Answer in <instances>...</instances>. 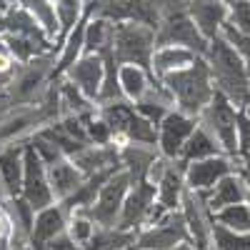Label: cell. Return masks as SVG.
Wrapping results in <instances>:
<instances>
[{
	"mask_svg": "<svg viewBox=\"0 0 250 250\" xmlns=\"http://www.w3.org/2000/svg\"><path fill=\"white\" fill-rule=\"evenodd\" d=\"M240 173H243V175H245V178H248V175H250V150H248V158H245V160H243V168H240Z\"/></svg>",
	"mask_w": 250,
	"mask_h": 250,
	"instance_id": "obj_39",
	"label": "cell"
},
{
	"mask_svg": "<svg viewBox=\"0 0 250 250\" xmlns=\"http://www.w3.org/2000/svg\"><path fill=\"white\" fill-rule=\"evenodd\" d=\"M113 33H115L113 20L98 18L90 13L88 25H85V53H93V55L113 53Z\"/></svg>",
	"mask_w": 250,
	"mask_h": 250,
	"instance_id": "obj_26",
	"label": "cell"
},
{
	"mask_svg": "<svg viewBox=\"0 0 250 250\" xmlns=\"http://www.w3.org/2000/svg\"><path fill=\"white\" fill-rule=\"evenodd\" d=\"M158 48V33L148 23L123 20L115 23L113 33V55L118 65H140L150 70V60Z\"/></svg>",
	"mask_w": 250,
	"mask_h": 250,
	"instance_id": "obj_4",
	"label": "cell"
},
{
	"mask_svg": "<svg viewBox=\"0 0 250 250\" xmlns=\"http://www.w3.org/2000/svg\"><path fill=\"white\" fill-rule=\"evenodd\" d=\"M180 243H190L188 225H185L180 210L168 213L155 225L143 228V230L138 233V238H135V248H143V250H173Z\"/></svg>",
	"mask_w": 250,
	"mask_h": 250,
	"instance_id": "obj_10",
	"label": "cell"
},
{
	"mask_svg": "<svg viewBox=\"0 0 250 250\" xmlns=\"http://www.w3.org/2000/svg\"><path fill=\"white\" fill-rule=\"evenodd\" d=\"M118 83H120L123 98L128 103H138L150 90V85L155 83V75L148 68H140V65H120Z\"/></svg>",
	"mask_w": 250,
	"mask_h": 250,
	"instance_id": "obj_25",
	"label": "cell"
},
{
	"mask_svg": "<svg viewBox=\"0 0 250 250\" xmlns=\"http://www.w3.org/2000/svg\"><path fill=\"white\" fill-rule=\"evenodd\" d=\"M198 123L210 130V135L218 140L225 155H230L240 163L238 158V105L230 98H225L223 93L215 90L213 100L205 105Z\"/></svg>",
	"mask_w": 250,
	"mask_h": 250,
	"instance_id": "obj_5",
	"label": "cell"
},
{
	"mask_svg": "<svg viewBox=\"0 0 250 250\" xmlns=\"http://www.w3.org/2000/svg\"><path fill=\"white\" fill-rule=\"evenodd\" d=\"M205 62L210 68L215 90L223 93L225 98H230L238 108L250 105V70L243 55L228 43L225 35H218L208 43L205 50Z\"/></svg>",
	"mask_w": 250,
	"mask_h": 250,
	"instance_id": "obj_1",
	"label": "cell"
},
{
	"mask_svg": "<svg viewBox=\"0 0 250 250\" xmlns=\"http://www.w3.org/2000/svg\"><path fill=\"white\" fill-rule=\"evenodd\" d=\"M185 10L208 43L223 35V28L228 25V13H230L228 0H185Z\"/></svg>",
	"mask_w": 250,
	"mask_h": 250,
	"instance_id": "obj_15",
	"label": "cell"
},
{
	"mask_svg": "<svg viewBox=\"0 0 250 250\" xmlns=\"http://www.w3.org/2000/svg\"><path fill=\"white\" fill-rule=\"evenodd\" d=\"M25 173V143H13L0 148V193L18 198L23 190Z\"/></svg>",
	"mask_w": 250,
	"mask_h": 250,
	"instance_id": "obj_18",
	"label": "cell"
},
{
	"mask_svg": "<svg viewBox=\"0 0 250 250\" xmlns=\"http://www.w3.org/2000/svg\"><path fill=\"white\" fill-rule=\"evenodd\" d=\"M228 25L233 30L250 35V0H228Z\"/></svg>",
	"mask_w": 250,
	"mask_h": 250,
	"instance_id": "obj_34",
	"label": "cell"
},
{
	"mask_svg": "<svg viewBox=\"0 0 250 250\" xmlns=\"http://www.w3.org/2000/svg\"><path fill=\"white\" fill-rule=\"evenodd\" d=\"M183 220L188 225V235H190V245L195 250H213V215L208 210L203 195L188 190L180 205Z\"/></svg>",
	"mask_w": 250,
	"mask_h": 250,
	"instance_id": "obj_12",
	"label": "cell"
},
{
	"mask_svg": "<svg viewBox=\"0 0 250 250\" xmlns=\"http://www.w3.org/2000/svg\"><path fill=\"white\" fill-rule=\"evenodd\" d=\"M195 128H198V118L188 115L178 108L170 110L158 125V153L168 160H178Z\"/></svg>",
	"mask_w": 250,
	"mask_h": 250,
	"instance_id": "obj_11",
	"label": "cell"
},
{
	"mask_svg": "<svg viewBox=\"0 0 250 250\" xmlns=\"http://www.w3.org/2000/svg\"><path fill=\"white\" fill-rule=\"evenodd\" d=\"M213 250H250V233H233L213 225Z\"/></svg>",
	"mask_w": 250,
	"mask_h": 250,
	"instance_id": "obj_33",
	"label": "cell"
},
{
	"mask_svg": "<svg viewBox=\"0 0 250 250\" xmlns=\"http://www.w3.org/2000/svg\"><path fill=\"white\" fill-rule=\"evenodd\" d=\"M0 250H5V248H0Z\"/></svg>",
	"mask_w": 250,
	"mask_h": 250,
	"instance_id": "obj_43",
	"label": "cell"
},
{
	"mask_svg": "<svg viewBox=\"0 0 250 250\" xmlns=\"http://www.w3.org/2000/svg\"><path fill=\"white\" fill-rule=\"evenodd\" d=\"M98 110L105 118V123L110 125L118 145L133 143V145H150V148H158V125L150 123L145 115H140L133 103L115 100V103L98 105Z\"/></svg>",
	"mask_w": 250,
	"mask_h": 250,
	"instance_id": "obj_3",
	"label": "cell"
},
{
	"mask_svg": "<svg viewBox=\"0 0 250 250\" xmlns=\"http://www.w3.org/2000/svg\"><path fill=\"white\" fill-rule=\"evenodd\" d=\"M62 233H68V213L60 203H53V205L43 208V210H38L33 228H30L33 250H45Z\"/></svg>",
	"mask_w": 250,
	"mask_h": 250,
	"instance_id": "obj_17",
	"label": "cell"
},
{
	"mask_svg": "<svg viewBox=\"0 0 250 250\" xmlns=\"http://www.w3.org/2000/svg\"><path fill=\"white\" fill-rule=\"evenodd\" d=\"M65 80H70L73 85L80 93H85L93 103H100L103 83H105V60H103V55L83 53L73 62V68L65 73Z\"/></svg>",
	"mask_w": 250,
	"mask_h": 250,
	"instance_id": "obj_14",
	"label": "cell"
},
{
	"mask_svg": "<svg viewBox=\"0 0 250 250\" xmlns=\"http://www.w3.org/2000/svg\"><path fill=\"white\" fill-rule=\"evenodd\" d=\"M158 158H160L158 148H150V145H133V143L120 145V165L133 178V183L148 178L153 163Z\"/></svg>",
	"mask_w": 250,
	"mask_h": 250,
	"instance_id": "obj_22",
	"label": "cell"
},
{
	"mask_svg": "<svg viewBox=\"0 0 250 250\" xmlns=\"http://www.w3.org/2000/svg\"><path fill=\"white\" fill-rule=\"evenodd\" d=\"M248 70H250V65H248Z\"/></svg>",
	"mask_w": 250,
	"mask_h": 250,
	"instance_id": "obj_44",
	"label": "cell"
},
{
	"mask_svg": "<svg viewBox=\"0 0 250 250\" xmlns=\"http://www.w3.org/2000/svg\"><path fill=\"white\" fill-rule=\"evenodd\" d=\"M240 170V163L230 155H213V158H205V160H198V163H190L185 168V185L188 190H193L198 195H208L213 188L225 178Z\"/></svg>",
	"mask_w": 250,
	"mask_h": 250,
	"instance_id": "obj_9",
	"label": "cell"
},
{
	"mask_svg": "<svg viewBox=\"0 0 250 250\" xmlns=\"http://www.w3.org/2000/svg\"><path fill=\"white\" fill-rule=\"evenodd\" d=\"M213 223L233 233H250V203L223 208V210L213 213Z\"/></svg>",
	"mask_w": 250,
	"mask_h": 250,
	"instance_id": "obj_29",
	"label": "cell"
},
{
	"mask_svg": "<svg viewBox=\"0 0 250 250\" xmlns=\"http://www.w3.org/2000/svg\"><path fill=\"white\" fill-rule=\"evenodd\" d=\"M198 58H203V55L193 53L190 48H183V45H158L153 53V60H150V73L155 78H165L175 70L193 65Z\"/></svg>",
	"mask_w": 250,
	"mask_h": 250,
	"instance_id": "obj_21",
	"label": "cell"
},
{
	"mask_svg": "<svg viewBox=\"0 0 250 250\" xmlns=\"http://www.w3.org/2000/svg\"><path fill=\"white\" fill-rule=\"evenodd\" d=\"M153 205H155V185L148 178L133 183L128 198H125L118 228H120V230L140 233L145 220H148V215H150V210H153Z\"/></svg>",
	"mask_w": 250,
	"mask_h": 250,
	"instance_id": "obj_13",
	"label": "cell"
},
{
	"mask_svg": "<svg viewBox=\"0 0 250 250\" xmlns=\"http://www.w3.org/2000/svg\"><path fill=\"white\" fill-rule=\"evenodd\" d=\"M0 35L25 38V40H38V43H45V45H55V40L43 30V25H40L38 20L18 3V0L5 13H0Z\"/></svg>",
	"mask_w": 250,
	"mask_h": 250,
	"instance_id": "obj_16",
	"label": "cell"
},
{
	"mask_svg": "<svg viewBox=\"0 0 250 250\" xmlns=\"http://www.w3.org/2000/svg\"><path fill=\"white\" fill-rule=\"evenodd\" d=\"M130 188H133V178L125 170H118L100 188L95 203L90 205L88 213L93 215V220L103 228H118V220H120L123 205H125V198H128Z\"/></svg>",
	"mask_w": 250,
	"mask_h": 250,
	"instance_id": "obj_8",
	"label": "cell"
},
{
	"mask_svg": "<svg viewBox=\"0 0 250 250\" xmlns=\"http://www.w3.org/2000/svg\"><path fill=\"white\" fill-rule=\"evenodd\" d=\"M250 150V110L238 108V158H240V168L243 160L248 158Z\"/></svg>",
	"mask_w": 250,
	"mask_h": 250,
	"instance_id": "obj_35",
	"label": "cell"
},
{
	"mask_svg": "<svg viewBox=\"0 0 250 250\" xmlns=\"http://www.w3.org/2000/svg\"><path fill=\"white\" fill-rule=\"evenodd\" d=\"M135 238H138V233L98 225V230L93 233V238L85 245H83V250H130L135 245Z\"/></svg>",
	"mask_w": 250,
	"mask_h": 250,
	"instance_id": "obj_27",
	"label": "cell"
},
{
	"mask_svg": "<svg viewBox=\"0 0 250 250\" xmlns=\"http://www.w3.org/2000/svg\"><path fill=\"white\" fill-rule=\"evenodd\" d=\"M48 178H50V188L58 203H65L70 195H75L80 190V185L85 183V175L70 158H60L55 163H48Z\"/></svg>",
	"mask_w": 250,
	"mask_h": 250,
	"instance_id": "obj_20",
	"label": "cell"
},
{
	"mask_svg": "<svg viewBox=\"0 0 250 250\" xmlns=\"http://www.w3.org/2000/svg\"><path fill=\"white\" fill-rule=\"evenodd\" d=\"M130 250H143V248H135V245H133V248H130Z\"/></svg>",
	"mask_w": 250,
	"mask_h": 250,
	"instance_id": "obj_41",
	"label": "cell"
},
{
	"mask_svg": "<svg viewBox=\"0 0 250 250\" xmlns=\"http://www.w3.org/2000/svg\"><path fill=\"white\" fill-rule=\"evenodd\" d=\"M248 110H250V105H248Z\"/></svg>",
	"mask_w": 250,
	"mask_h": 250,
	"instance_id": "obj_45",
	"label": "cell"
},
{
	"mask_svg": "<svg viewBox=\"0 0 250 250\" xmlns=\"http://www.w3.org/2000/svg\"><path fill=\"white\" fill-rule=\"evenodd\" d=\"M95 230H98V223L93 220V215L88 210H73V213H68V233H70V238L80 248L93 238Z\"/></svg>",
	"mask_w": 250,
	"mask_h": 250,
	"instance_id": "obj_31",
	"label": "cell"
},
{
	"mask_svg": "<svg viewBox=\"0 0 250 250\" xmlns=\"http://www.w3.org/2000/svg\"><path fill=\"white\" fill-rule=\"evenodd\" d=\"M18 3L23 5L40 25H43V30L55 40V45H58L60 25H58V15H55V3L53 0H18Z\"/></svg>",
	"mask_w": 250,
	"mask_h": 250,
	"instance_id": "obj_30",
	"label": "cell"
},
{
	"mask_svg": "<svg viewBox=\"0 0 250 250\" xmlns=\"http://www.w3.org/2000/svg\"><path fill=\"white\" fill-rule=\"evenodd\" d=\"M55 93H58V108H60V118H68V115H75V118H83L98 108V103H93L85 93H80L70 80H58L55 83Z\"/></svg>",
	"mask_w": 250,
	"mask_h": 250,
	"instance_id": "obj_24",
	"label": "cell"
},
{
	"mask_svg": "<svg viewBox=\"0 0 250 250\" xmlns=\"http://www.w3.org/2000/svg\"><path fill=\"white\" fill-rule=\"evenodd\" d=\"M83 123H85V130H88V138H90L93 145H118L110 125L105 123V118L100 115L98 108L88 115H83Z\"/></svg>",
	"mask_w": 250,
	"mask_h": 250,
	"instance_id": "obj_32",
	"label": "cell"
},
{
	"mask_svg": "<svg viewBox=\"0 0 250 250\" xmlns=\"http://www.w3.org/2000/svg\"><path fill=\"white\" fill-rule=\"evenodd\" d=\"M53 3H55V15H58V25H60V35H58V48H60V43L68 38V33L85 15L88 0H53Z\"/></svg>",
	"mask_w": 250,
	"mask_h": 250,
	"instance_id": "obj_28",
	"label": "cell"
},
{
	"mask_svg": "<svg viewBox=\"0 0 250 250\" xmlns=\"http://www.w3.org/2000/svg\"><path fill=\"white\" fill-rule=\"evenodd\" d=\"M213 155H223V148L218 145V140L210 135V130L203 128V125L198 123V128L193 130L190 138H188L185 148H183V153H180V158L175 163H180V168H188L190 163L213 158Z\"/></svg>",
	"mask_w": 250,
	"mask_h": 250,
	"instance_id": "obj_23",
	"label": "cell"
},
{
	"mask_svg": "<svg viewBox=\"0 0 250 250\" xmlns=\"http://www.w3.org/2000/svg\"><path fill=\"white\" fill-rule=\"evenodd\" d=\"M223 35H225V40L230 43L240 55H243V60L250 65V35H243V33H238V30H233L230 25H225L223 28Z\"/></svg>",
	"mask_w": 250,
	"mask_h": 250,
	"instance_id": "obj_36",
	"label": "cell"
},
{
	"mask_svg": "<svg viewBox=\"0 0 250 250\" xmlns=\"http://www.w3.org/2000/svg\"><path fill=\"white\" fill-rule=\"evenodd\" d=\"M203 200L208 205V210H210V215L223 210V208H228V205L250 203V183L240 170H235L230 175H225L208 195H203Z\"/></svg>",
	"mask_w": 250,
	"mask_h": 250,
	"instance_id": "obj_19",
	"label": "cell"
},
{
	"mask_svg": "<svg viewBox=\"0 0 250 250\" xmlns=\"http://www.w3.org/2000/svg\"><path fill=\"white\" fill-rule=\"evenodd\" d=\"M173 250H195V248H193L190 243H180V245H178V248H173Z\"/></svg>",
	"mask_w": 250,
	"mask_h": 250,
	"instance_id": "obj_40",
	"label": "cell"
},
{
	"mask_svg": "<svg viewBox=\"0 0 250 250\" xmlns=\"http://www.w3.org/2000/svg\"><path fill=\"white\" fill-rule=\"evenodd\" d=\"M160 80H163L165 90L170 93L175 108L193 118H200L205 105L215 95V83H213V75H210V68H208L205 58H198L193 65L175 70Z\"/></svg>",
	"mask_w": 250,
	"mask_h": 250,
	"instance_id": "obj_2",
	"label": "cell"
},
{
	"mask_svg": "<svg viewBox=\"0 0 250 250\" xmlns=\"http://www.w3.org/2000/svg\"><path fill=\"white\" fill-rule=\"evenodd\" d=\"M158 45H183V48H190L198 55H205L208 50V40L200 35V30L195 28V23L190 20L185 10V3L168 5L163 10L160 20H158Z\"/></svg>",
	"mask_w": 250,
	"mask_h": 250,
	"instance_id": "obj_6",
	"label": "cell"
},
{
	"mask_svg": "<svg viewBox=\"0 0 250 250\" xmlns=\"http://www.w3.org/2000/svg\"><path fill=\"white\" fill-rule=\"evenodd\" d=\"M248 183H250V175H248Z\"/></svg>",
	"mask_w": 250,
	"mask_h": 250,
	"instance_id": "obj_42",
	"label": "cell"
},
{
	"mask_svg": "<svg viewBox=\"0 0 250 250\" xmlns=\"http://www.w3.org/2000/svg\"><path fill=\"white\" fill-rule=\"evenodd\" d=\"M13 108H18V105L13 103V98L8 95V90H5V93H0V120H3V118H5V115H8Z\"/></svg>",
	"mask_w": 250,
	"mask_h": 250,
	"instance_id": "obj_37",
	"label": "cell"
},
{
	"mask_svg": "<svg viewBox=\"0 0 250 250\" xmlns=\"http://www.w3.org/2000/svg\"><path fill=\"white\" fill-rule=\"evenodd\" d=\"M18 70V68H15ZM15 70H0V93H5L10 88V83L15 78Z\"/></svg>",
	"mask_w": 250,
	"mask_h": 250,
	"instance_id": "obj_38",
	"label": "cell"
},
{
	"mask_svg": "<svg viewBox=\"0 0 250 250\" xmlns=\"http://www.w3.org/2000/svg\"><path fill=\"white\" fill-rule=\"evenodd\" d=\"M20 198H23L33 210H43V208L58 203L50 188V178H48V165L45 160L35 153V148L25 140V173H23V190H20Z\"/></svg>",
	"mask_w": 250,
	"mask_h": 250,
	"instance_id": "obj_7",
	"label": "cell"
}]
</instances>
